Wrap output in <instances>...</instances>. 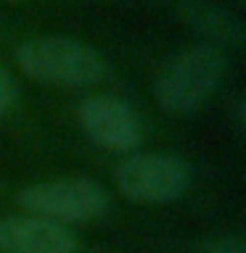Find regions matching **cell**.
<instances>
[{
    "label": "cell",
    "instance_id": "7a4b0ae2",
    "mask_svg": "<svg viewBox=\"0 0 246 253\" xmlns=\"http://www.w3.org/2000/svg\"><path fill=\"white\" fill-rule=\"evenodd\" d=\"M13 58L27 77L59 87H87L106 77V61L98 50L63 35L24 40Z\"/></svg>",
    "mask_w": 246,
    "mask_h": 253
},
{
    "label": "cell",
    "instance_id": "30bf717a",
    "mask_svg": "<svg viewBox=\"0 0 246 253\" xmlns=\"http://www.w3.org/2000/svg\"><path fill=\"white\" fill-rule=\"evenodd\" d=\"M233 116H236L238 129H244V124H246V106H244V100H236L233 103Z\"/></svg>",
    "mask_w": 246,
    "mask_h": 253
},
{
    "label": "cell",
    "instance_id": "52a82bcc",
    "mask_svg": "<svg viewBox=\"0 0 246 253\" xmlns=\"http://www.w3.org/2000/svg\"><path fill=\"white\" fill-rule=\"evenodd\" d=\"M180 24L201 37V45L209 47H241L244 45V27L225 5L212 3V0H180L178 3Z\"/></svg>",
    "mask_w": 246,
    "mask_h": 253
},
{
    "label": "cell",
    "instance_id": "3957f363",
    "mask_svg": "<svg viewBox=\"0 0 246 253\" xmlns=\"http://www.w3.org/2000/svg\"><path fill=\"white\" fill-rule=\"evenodd\" d=\"M114 182L119 193L138 203H172L185 195L193 169L178 156L135 153L117 166Z\"/></svg>",
    "mask_w": 246,
    "mask_h": 253
},
{
    "label": "cell",
    "instance_id": "5b68a950",
    "mask_svg": "<svg viewBox=\"0 0 246 253\" xmlns=\"http://www.w3.org/2000/svg\"><path fill=\"white\" fill-rule=\"evenodd\" d=\"M79 126L93 145L103 150H132L143 140V126L138 114L130 103L114 98V95H93L85 98L77 111Z\"/></svg>",
    "mask_w": 246,
    "mask_h": 253
},
{
    "label": "cell",
    "instance_id": "ba28073f",
    "mask_svg": "<svg viewBox=\"0 0 246 253\" xmlns=\"http://www.w3.org/2000/svg\"><path fill=\"white\" fill-rule=\"evenodd\" d=\"M198 253H246V245L238 235H220L206 240Z\"/></svg>",
    "mask_w": 246,
    "mask_h": 253
},
{
    "label": "cell",
    "instance_id": "277c9868",
    "mask_svg": "<svg viewBox=\"0 0 246 253\" xmlns=\"http://www.w3.org/2000/svg\"><path fill=\"white\" fill-rule=\"evenodd\" d=\"M19 203L32 216L69 224L103 216L109 209V193L93 179H51L24 187Z\"/></svg>",
    "mask_w": 246,
    "mask_h": 253
},
{
    "label": "cell",
    "instance_id": "8992f818",
    "mask_svg": "<svg viewBox=\"0 0 246 253\" xmlns=\"http://www.w3.org/2000/svg\"><path fill=\"white\" fill-rule=\"evenodd\" d=\"M74 235L63 224L40 216H8L0 221V253H71Z\"/></svg>",
    "mask_w": 246,
    "mask_h": 253
},
{
    "label": "cell",
    "instance_id": "9c48e42d",
    "mask_svg": "<svg viewBox=\"0 0 246 253\" xmlns=\"http://www.w3.org/2000/svg\"><path fill=\"white\" fill-rule=\"evenodd\" d=\"M13 106H16V82L8 74V69L0 63V116H5Z\"/></svg>",
    "mask_w": 246,
    "mask_h": 253
},
{
    "label": "cell",
    "instance_id": "6da1fadb",
    "mask_svg": "<svg viewBox=\"0 0 246 253\" xmlns=\"http://www.w3.org/2000/svg\"><path fill=\"white\" fill-rule=\"evenodd\" d=\"M222 74H225V58L217 47L193 45L175 53L164 61L154 82L159 108L178 116L196 114L220 87Z\"/></svg>",
    "mask_w": 246,
    "mask_h": 253
}]
</instances>
